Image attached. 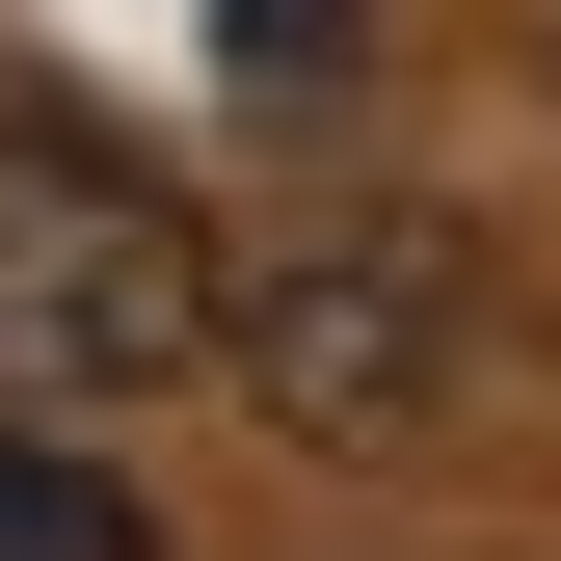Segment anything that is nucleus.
<instances>
[{
    "label": "nucleus",
    "mask_w": 561,
    "mask_h": 561,
    "mask_svg": "<svg viewBox=\"0 0 561 561\" xmlns=\"http://www.w3.org/2000/svg\"><path fill=\"white\" fill-rule=\"evenodd\" d=\"M215 375H241L295 455H455L481 401H508V267H481L428 187H295V215L241 241Z\"/></svg>",
    "instance_id": "obj_1"
},
{
    "label": "nucleus",
    "mask_w": 561,
    "mask_h": 561,
    "mask_svg": "<svg viewBox=\"0 0 561 561\" xmlns=\"http://www.w3.org/2000/svg\"><path fill=\"white\" fill-rule=\"evenodd\" d=\"M215 321H241V241L134 134L0 107V428H107V401L215 375Z\"/></svg>",
    "instance_id": "obj_2"
},
{
    "label": "nucleus",
    "mask_w": 561,
    "mask_h": 561,
    "mask_svg": "<svg viewBox=\"0 0 561 561\" xmlns=\"http://www.w3.org/2000/svg\"><path fill=\"white\" fill-rule=\"evenodd\" d=\"M0 561H161V535H134V481H107V455L0 428Z\"/></svg>",
    "instance_id": "obj_3"
},
{
    "label": "nucleus",
    "mask_w": 561,
    "mask_h": 561,
    "mask_svg": "<svg viewBox=\"0 0 561 561\" xmlns=\"http://www.w3.org/2000/svg\"><path fill=\"white\" fill-rule=\"evenodd\" d=\"M215 27H241V81H267V107H321V81H347V0H215Z\"/></svg>",
    "instance_id": "obj_4"
}]
</instances>
